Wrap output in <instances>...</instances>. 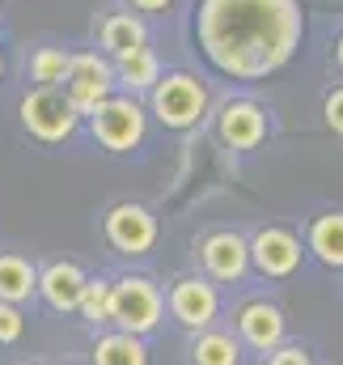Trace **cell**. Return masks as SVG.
<instances>
[{"label": "cell", "instance_id": "cell-1", "mask_svg": "<svg viewBox=\"0 0 343 365\" xmlns=\"http://www.w3.org/2000/svg\"><path fill=\"white\" fill-rule=\"evenodd\" d=\"M199 38L221 73L263 77L292 56L301 13L292 0H204Z\"/></svg>", "mask_w": 343, "mask_h": 365}, {"label": "cell", "instance_id": "cell-2", "mask_svg": "<svg viewBox=\"0 0 343 365\" xmlns=\"http://www.w3.org/2000/svg\"><path fill=\"white\" fill-rule=\"evenodd\" d=\"M162 289L153 284V280H144V276H123V280H115L110 284V314H106V323H115L119 331H127V336H149L157 323H162Z\"/></svg>", "mask_w": 343, "mask_h": 365}, {"label": "cell", "instance_id": "cell-3", "mask_svg": "<svg viewBox=\"0 0 343 365\" xmlns=\"http://www.w3.org/2000/svg\"><path fill=\"white\" fill-rule=\"evenodd\" d=\"M77 123H81V115L73 110V102H68L60 90L38 86L34 93L21 98V128H26L34 140H43V145L68 140V136L77 132Z\"/></svg>", "mask_w": 343, "mask_h": 365}, {"label": "cell", "instance_id": "cell-4", "mask_svg": "<svg viewBox=\"0 0 343 365\" xmlns=\"http://www.w3.org/2000/svg\"><path fill=\"white\" fill-rule=\"evenodd\" d=\"M153 110H157V119L166 128H174V132L195 128L204 119V110H208V90L191 73H170L166 81L153 86Z\"/></svg>", "mask_w": 343, "mask_h": 365}, {"label": "cell", "instance_id": "cell-5", "mask_svg": "<svg viewBox=\"0 0 343 365\" xmlns=\"http://www.w3.org/2000/svg\"><path fill=\"white\" fill-rule=\"evenodd\" d=\"M93 140L110 153H127L144 140V110L132 98H106L93 115H89Z\"/></svg>", "mask_w": 343, "mask_h": 365}, {"label": "cell", "instance_id": "cell-6", "mask_svg": "<svg viewBox=\"0 0 343 365\" xmlns=\"http://www.w3.org/2000/svg\"><path fill=\"white\" fill-rule=\"evenodd\" d=\"M102 230H106V242L119 255H132V259L149 255L153 242H157V217L144 204H115L106 212V225Z\"/></svg>", "mask_w": 343, "mask_h": 365}, {"label": "cell", "instance_id": "cell-7", "mask_svg": "<svg viewBox=\"0 0 343 365\" xmlns=\"http://www.w3.org/2000/svg\"><path fill=\"white\" fill-rule=\"evenodd\" d=\"M64 86H68L64 98L73 102V110L77 115H93L115 90V68L106 60H97V56H73Z\"/></svg>", "mask_w": 343, "mask_h": 365}, {"label": "cell", "instance_id": "cell-8", "mask_svg": "<svg viewBox=\"0 0 343 365\" xmlns=\"http://www.w3.org/2000/svg\"><path fill=\"white\" fill-rule=\"evenodd\" d=\"M170 314L186 327V331H204V327H212L216 314H221V293H216V284L204 280V276H182V280H174Z\"/></svg>", "mask_w": 343, "mask_h": 365}, {"label": "cell", "instance_id": "cell-9", "mask_svg": "<svg viewBox=\"0 0 343 365\" xmlns=\"http://www.w3.org/2000/svg\"><path fill=\"white\" fill-rule=\"evenodd\" d=\"M250 247V264H255L263 276H271V280H284V276H292L301 268V238L292 234V230H284V225H267V230H258L255 242H246Z\"/></svg>", "mask_w": 343, "mask_h": 365}, {"label": "cell", "instance_id": "cell-10", "mask_svg": "<svg viewBox=\"0 0 343 365\" xmlns=\"http://www.w3.org/2000/svg\"><path fill=\"white\" fill-rule=\"evenodd\" d=\"M199 259H204V268H208L212 280H242L246 268H250V247H246V238H242V234L221 230V234L204 238Z\"/></svg>", "mask_w": 343, "mask_h": 365}, {"label": "cell", "instance_id": "cell-11", "mask_svg": "<svg viewBox=\"0 0 343 365\" xmlns=\"http://www.w3.org/2000/svg\"><path fill=\"white\" fill-rule=\"evenodd\" d=\"M238 331H242V340L258 349V353H271V349H280L284 344V310L275 306V302H246L242 310H238Z\"/></svg>", "mask_w": 343, "mask_h": 365}, {"label": "cell", "instance_id": "cell-12", "mask_svg": "<svg viewBox=\"0 0 343 365\" xmlns=\"http://www.w3.org/2000/svg\"><path fill=\"white\" fill-rule=\"evenodd\" d=\"M216 128H221V140L229 149H255L258 140L267 136V115H263V106L238 98V102H225Z\"/></svg>", "mask_w": 343, "mask_h": 365}, {"label": "cell", "instance_id": "cell-13", "mask_svg": "<svg viewBox=\"0 0 343 365\" xmlns=\"http://www.w3.org/2000/svg\"><path fill=\"white\" fill-rule=\"evenodd\" d=\"M85 280H89V276L81 272L77 264H68V259H56V264H47V268L38 272V293H43V302H47L51 310L68 314V310H77Z\"/></svg>", "mask_w": 343, "mask_h": 365}, {"label": "cell", "instance_id": "cell-14", "mask_svg": "<svg viewBox=\"0 0 343 365\" xmlns=\"http://www.w3.org/2000/svg\"><path fill=\"white\" fill-rule=\"evenodd\" d=\"M38 293V272L30 259L21 255H0V302L9 306H21Z\"/></svg>", "mask_w": 343, "mask_h": 365}, {"label": "cell", "instance_id": "cell-15", "mask_svg": "<svg viewBox=\"0 0 343 365\" xmlns=\"http://www.w3.org/2000/svg\"><path fill=\"white\" fill-rule=\"evenodd\" d=\"M191 365H242V344L229 331H195L191 340Z\"/></svg>", "mask_w": 343, "mask_h": 365}, {"label": "cell", "instance_id": "cell-16", "mask_svg": "<svg viewBox=\"0 0 343 365\" xmlns=\"http://www.w3.org/2000/svg\"><path fill=\"white\" fill-rule=\"evenodd\" d=\"M93 365H149V349L140 336L110 331L93 340Z\"/></svg>", "mask_w": 343, "mask_h": 365}, {"label": "cell", "instance_id": "cell-17", "mask_svg": "<svg viewBox=\"0 0 343 365\" xmlns=\"http://www.w3.org/2000/svg\"><path fill=\"white\" fill-rule=\"evenodd\" d=\"M310 251L327 268H343V212H322L310 221Z\"/></svg>", "mask_w": 343, "mask_h": 365}, {"label": "cell", "instance_id": "cell-18", "mask_svg": "<svg viewBox=\"0 0 343 365\" xmlns=\"http://www.w3.org/2000/svg\"><path fill=\"white\" fill-rule=\"evenodd\" d=\"M136 47H144V21L140 17H132V13H115V17H106L102 21V51L106 56H127V51H136Z\"/></svg>", "mask_w": 343, "mask_h": 365}, {"label": "cell", "instance_id": "cell-19", "mask_svg": "<svg viewBox=\"0 0 343 365\" xmlns=\"http://www.w3.org/2000/svg\"><path fill=\"white\" fill-rule=\"evenodd\" d=\"M115 77L127 90H153L162 81V64H157V56L149 47H136V51H127V56L115 60Z\"/></svg>", "mask_w": 343, "mask_h": 365}, {"label": "cell", "instance_id": "cell-20", "mask_svg": "<svg viewBox=\"0 0 343 365\" xmlns=\"http://www.w3.org/2000/svg\"><path fill=\"white\" fill-rule=\"evenodd\" d=\"M68 64H73V56H68V51H60V47H38V51H34V60H30V73H34V81H38V86L60 90V86H64V77H68Z\"/></svg>", "mask_w": 343, "mask_h": 365}, {"label": "cell", "instance_id": "cell-21", "mask_svg": "<svg viewBox=\"0 0 343 365\" xmlns=\"http://www.w3.org/2000/svg\"><path fill=\"white\" fill-rule=\"evenodd\" d=\"M77 314L93 323V327H102L106 323V314H110V280H85V289H81V302H77Z\"/></svg>", "mask_w": 343, "mask_h": 365}, {"label": "cell", "instance_id": "cell-22", "mask_svg": "<svg viewBox=\"0 0 343 365\" xmlns=\"http://www.w3.org/2000/svg\"><path fill=\"white\" fill-rule=\"evenodd\" d=\"M26 336V314L9 302H0V344H17Z\"/></svg>", "mask_w": 343, "mask_h": 365}, {"label": "cell", "instance_id": "cell-23", "mask_svg": "<svg viewBox=\"0 0 343 365\" xmlns=\"http://www.w3.org/2000/svg\"><path fill=\"white\" fill-rule=\"evenodd\" d=\"M267 365H314V361H310V353L301 344H280V349H271Z\"/></svg>", "mask_w": 343, "mask_h": 365}, {"label": "cell", "instance_id": "cell-24", "mask_svg": "<svg viewBox=\"0 0 343 365\" xmlns=\"http://www.w3.org/2000/svg\"><path fill=\"white\" fill-rule=\"evenodd\" d=\"M327 123H331V128L343 136V86L327 93Z\"/></svg>", "mask_w": 343, "mask_h": 365}, {"label": "cell", "instance_id": "cell-25", "mask_svg": "<svg viewBox=\"0 0 343 365\" xmlns=\"http://www.w3.org/2000/svg\"><path fill=\"white\" fill-rule=\"evenodd\" d=\"M127 4H136V9H144V13H157V9H166L174 0H127Z\"/></svg>", "mask_w": 343, "mask_h": 365}, {"label": "cell", "instance_id": "cell-26", "mask_svg": "<svg viewBox=\"0 0 343 365\" xmlns=\"http://www.w3.org/2000/svg\"><path fill=\"white\" fill-rule=\"evenodd\" d=\"M335 56H339V68H343V38H339V47H335Z\"/></svg>", "mask_w": 343, "mask_h": 365}, {"label": "cell", "instance_id": "cell-27", "mask_svg": "<svg viewBox=\"0 0 343 365\" xmlns=\"http://www.w3.org/2000/svg\"><path fill=\"white\" fill-rule=\"evenodd\" d=\"M0 73H4V60H0Z\"/></svg>", "mask_w": 343, "mask_h": 365}]
</instances>
